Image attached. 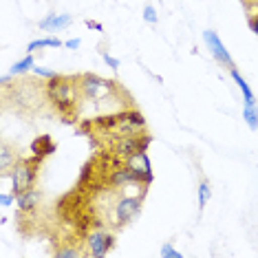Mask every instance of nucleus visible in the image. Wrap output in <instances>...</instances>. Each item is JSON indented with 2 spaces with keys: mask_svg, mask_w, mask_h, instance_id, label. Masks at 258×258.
Returning a JSON list of instances; mask_svg holds the SVG:
<instances>
[{
  "mask_svg": "<svg viewBox=\"0 0 258 258\" xmlns=\"http://www.w3.org/2000/svg\"><path fill=\"white\" fill-rule=\"evenodd\" d=\"M46 93H49L51 104H53L62 115L73 113V108L78 106L80 95H82L78 78H64V75H57V78L46 82Z\"/></svg>",
  "mask_w": 258,
  "mask_h": 258,
  "instance_id": "nucleus-1",
  "label": "nucleus"
},
{
  "mask_svg": "<svg viewBox=\"0 0 258 258\" xmlns=\"http://www.w3.org/2000/svg\"><path fill=\"white\" fill-rule=\"evenodd\" d=\"M78 84H80V93H82V95H84L86 99H93V102H104V99H110L113 95L119 93L117 82L106 80V78H99V75H93V73L80 75Z\"/></svg>",
  "mask_w": 258,
  "mask_h": 258,
  "instance_id": "nucleus-2",
  "label": "nucleus"
},
{
  "mask_svg": "<svg viewBox=\"0 0 258 258\" xmlns=\"http://www.w3.org/2000/svg\"><path fill=\"white\" fill-rule=\"evenodd\" d=\"M38 166H40V163L36 159H20L7 174H5V177H11V183H14L11 192H14L16 197H20L25 190H29V187L36 185Z\"/></svg>",
  "mask_w": 258,
  "mask_h": 258,
  "instance_id": "nucleus-3",
  "label": "nucleus"
},
{
  "mask_svg": "<svg viewBox=\"0 0 258 258\" xmlns=\"http://www.w3.org/2000/svg\"><path fill=\"white\" fill-rule=\"evenodd\" d=\"M142 195L139 197H121L119 201L115 203L113 208V225L115 227H124L128 225V223H133L135 219H137V214L142 212Z\"/></svg>",
  "mask_w": 258,
  "mask_h": 258,
  "instance_id": "nucleus-4",
  "label": "nucleus"
},
{
  "mask_svg": "<svg viewBox=\"0 0 258 258\" xmlns=\"http://www.w3.org/2000/svg\"><path fill=\"white\" fill-rule=\"evenodd\" d=\"M148 144H150V135H142V137H139V133L121 135L115 144V155L128 159V157L137 155V152H144L146 148H148Z\"/></svg>",
  "mask_w": 258,
  "mask_h": 258,
  "instance_id": "nucleus-5",
  "label": "nucleus"
},
{
  "mask_svg": "<svg viewBox=\"0 0 258 258\" xmlns=\"http://www.w3.org/2000/svg\"><path fill=\"white\" fill-rule=\"evenodd\" d=\"M203 40H205V44H208L210 53L214 55V60H216V62L223 64V67H225L227 71H232V69H236V64H234L232 55H230V51L225 49V44L221 42V38L216 36V31H212V29H208V31H203Z\"/></svg>",
  "mask_w": 258,
  "mask_h": 258,
  "instance_id": "nucleus-6",
  "label": "nucleus"
},
{
  "mask_svg": "<svg viewBox=\"0 0 258 258\" xmlns=\"http://www.w3.org/2000/svg\"><path fill=\"white\" fill-rule=\"evenodd\" d=\"M115 245V236L108 230H95L86 236V247H89V254L95 258L106 256Z\"/></svg>",
  "mask_w": 258,
  "mask_h": 258,
  "instance_id": "nucleus-7",
  "label": "nucleus"
},
{
  "mask_svg": "<svg viewBox=\"0 0 258 258\" xmlns=\"http://www.w3.org/2000/svg\"><path fill=\"white\" fill-rule=\"evenodd\" d=\"M31 152H33V159L40 163L42 159H46L49 155H53V152H55V142L49 137V135H40L38 139H33Z\"/></svg>",
  "mask_w": 258,
  "mask_h": 258,
  "instance_id": "nucleus-8",
  "label": "nucleus"
},
{
  "mask_svg": "<svg viewBox=\"0 0 258 258\" xmlns=\"http://www.w3.org/2000/svg\"><path fill=\"white\" fill-rule=\"evenodd\" d=\"M73 22V16L69 14H49L46 18L40 20V29L42 31H60V29H67Z\"/></svg>",
  "mask_w": 258,
  "mask_h": 258,
  "instance_id": "nucleus-9",
  "label": "nucleus"
},
{
  "mask_svg": "<svg viewBox=\"0 0 258 258\" xmlns=\"http://www.w3.org/2000/svg\"><path fill=\"white\" fill-rule=\"evenodd\" d=\"M40 199H42V192L36 190V187H29V190H25V192H22V195L18 197L16 205H18L20 212H31L33 208H38Z\"/></svg>",
  "mask_w": 258,
  "mask_h": 258,
  "instance_id": "nucleus-10",
  "label": "nucleus"
},
{
  "mask_svg": "<svg viewBox=\"0 0 258 258\" xmlns=\"http://www.w3.org/2000/svg\"><path fill=\"white\" fill-rule=\"evenodd\" d=\"M16 163H18V155H16V150L11 148L9 144H3V148H0V170H3V174H7Z\"/></svg>",
  "mask_w": 258,
  "mask_h": 258,
  "instance_id": "nucleus-11",
  "label": "nucleus"
},
{
  "mask_svg": "<svg viewBox=\"0 0 258 258\" xmlns=\"http://www.w3.org/2000/svg\"><path fill=\"white\" fill-rule=\"evenodd\" d=\"M230 75H232V80L236 82V86H238V91L243 93V99L245 102H256V95H254V91H251V86L245 82V78L238 73V69H232L230 71Z\"/></svg>",
  "mask_w": 258,
  "mask_h": 258,
  "instance_id": "nucleus-12",
  "label": "nucleus"
},
{
  "mask_svg": "<svg viewBox=\"0 0 258 258\" xmlns=\"http://www.w3.org/2000/svg\"><path fill=\"white\" fill-rule=\"evenodd\" d=\"M243 119H245V124L249 126V131H258V104L256 102H245Z\"/></svg>",
  "mask_w": 258,
  "mask_h": 258,
  "instance_id": "nucleus-13",
  "label": "nucleus"
},
{
  "mask_svg": "<svg viewBox=\"0 0 258 258\" xmlns=\"http://www.w3.org/2000/svg\"><path fill=\"white\" fill-rule=\"evenodd\" d=\"M64 42L60 38H38V40H31V42L27 44V51L29 53H33V51H38V49H49V46H53V49H57V46H62Z\"/></svg>",
  "mask_w": 258,
  "mask_h": 258,
  "instance_id": "nucleus-14",
  "label": "nucleus"
},
{
  "mask_svg": "<svg viewBox=\"0 0 258 258\" xmlns=\"http://www.w3.org/2000/svg\"><path fill=\"white\" fill-rule=\"evenodd\" d=\"M33 67H36V62H33V55H27V57H22V60L16 62L14 67H11V71H9V73L16 78V75H25V73H29Z\"/></svg>",
  "mask_w": 258,
  "mask_h": 258,
  "instance_id": "nucleus-15",
  "label": "nucleus"
},
{
  "mask_svg": "<svg viewBox=\"0 0 258 258\" xmlns=\"http://www.w3.org/2000/svg\"><path fill=\"white\" fill-rule=\"evenodd\" d=\"M210 201V183L208 181H201V185H199V208H205Z\"/></svg>",
  "mask_w": 258,
  "mask_h": 258,
  "instance_id": "nucleus-16",
  "label": "nucleus"
},
{
  "mask_svg": "<svg viewBox=\"0 0 258 258\" xmlns=\"http://www.w3.org/2000/svg\"><path fill=\"white\" fill-rule=\"evenodd\" d=\"M31 71L36 73L38 78H44V80H53V78H57V73L53 71V69H44V67H33Z\"/></svg>",
  "mask_w": 258,
  "mask_h": 258,
  "instance_id": "nucleus-17",
  "label": "nucleus"
},
{
  "mask_svg": "<svg viewBox=\"0 0 258 258\" xmlns=\"http://www.w3.org/2000/svg\"><path fill=\"white\" fill-rule=\"evenodd\" d=\"M161 258H181V251L174 249L170 243H163L161 245Z\"/></svg>",
  "mask_w": 258,
  "mask_h": 258,
  "instance_id": "nucleus-18",
  "label": "nucleus"
},
{
  "mask_svg": "<svg viewBox=\"0 0 258 258\" xmlns=\"http://www.w3.org/2000/svg\"><path fill=\"white\" fill-rule=\"evenodd\" d=\"M144 20L148 22V25H157V9L152 7V5H146L144 7Z\"/></svg>",
  "mask_w": 258,
  "mask_h": 258,
  "instance_id": "nucleus-19",
  "label": "nucleus"
},
{
  "mask_svg": "<svg viewBox=\"0 0 258 258\" xmlns=\"http://www.w3.org/2000/svg\"><path fill=\"white\" fill-rule=\"evenodd\" d=\"M99 55H102L104 57V62H106L108 64V67L110 69H113V71H117V69H119V60H117V57L115 55H110V53H106V51H104V49H99Z\"/></svg>",
  "mask_w": 258,
  "mask_h": 258,
  "instance_id": "nucleus-20",
  "label": "nucleus"
},
{
  "mask_svg": "<svg viewBox=\"0 0 258 258\" xmlns=\"http://www.w3.org/2000/svg\"><path fill=\"white\" fill-rule=\"evenodd\" d=\"M16 201H18V197L14 195V192H3V195H0V205H3V208H11V205H14Z\"/></svg>",
  "mask_w": 258,
  "mask_h": 258,
  "instance_id": "nucleus-21",
  "label": "nucleus"
},
{
  "mask_svg": "<svg viewBox=\"0 0 258 258\" xmlns=\"http://www.w3.org/2000/svg\"><path fill=\"white\" fill-rule=\"evenodd\" d=\"M55 256H60V258H78V256H82V251L75 249V247H64V249H57Z\"/></svg>",
  "mask_w": 258,
  "mask_h": 258,
  "instance_id": "nucleus-22",
  "label": "nucleus"
},
{
  "mask_svg": "<svg viewBox=\"0 0 258 258\" xmlns=\"http://www.w3.org/2000/svg\"><path fill=\"white\" fill-rule=\"evenodd\" d=\"M80 44H82L80 38H71V40H67V42H64V46H67V49H78Z\"/></svg>",
  "mask_w": 258,
  "mask_h": 258,
  "instance_id": "nucleus-23",
  "label": "nucleus"
},
{
  "mask_svg": "<svg viewBox=\"0 0 258 258\" xmlns=\"http://www.w3.org/2000/svg\"><path fill=\"white\" fill-rule=\"evenodd\" d=\"M249 29H251V31H254L256 36H258V16H254V18H249Z\"/></svg>",
  "mask_w": 258,
  "mask_h": 258,
  "instance_id": "nucleus-24",
  "label": "nucleus"
},
{
  "mask_svg": "<svg viewBox=\"0 0 258 258\" xmlns=\"http://www.w3.org/2000/svg\"><path fill=\"white\" fill-rule=\"evenodd\" d=\"M86 27L93 29V31H102V25H99V22H95V20H89V22H86Z\"/></svg>",
  "mask_w": 258,
  "mask_h": 258,
  "instance_id": "nucleus-25",
  "label": "nucleus"
}]
</instances>
